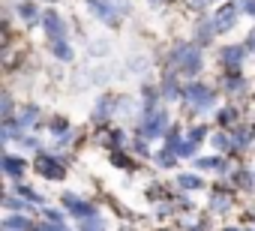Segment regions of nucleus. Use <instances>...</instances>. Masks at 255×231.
I'll list each match as a JSON object with an SVG mask.
<instances>
[{
  "label": "nucleus",
  "mask_w": 255,
  "mask_h": 231,
  "mask_svg": "<svg viewBox=\"0 0 255 231\" xmlns=\"http://www.w3.org/2000/svg\"><path fill=\"white\" fill-rule=\"evenodd\" d=\"M234 18H237V3H225V6L216 12V18H213V33H225V30H231Z\"/></svg>",
  "instance_id": "1"
},
{
  "label": "nucleus",
  "mask_w": 255,
  "mask_h": 231,
  "mask_svg": "<svg viewBox=\"0 0 255 231\" xmlns=\"http://www.w3.org/2000/svg\"><path fill=\"white\" fill-rule=\"evenodd\" d=\"M36 171H39L42 177H51V180H60V177H63V168H60L54 159H48V156H42V159H39Z\"/></svg>",
  "instance_id": "2"
},
{
  "label": "nucleus",
  "mask_w": 255,
  "mask_h": 231,
  "mask_svg": "<svg viewBox=\"0 0 255 231\" xmlns=\"http://www.w3.org/2000/svg\"><path fill=\"white\" fill-rule=\"evenodd\" d=\"M63 201H66V207H69V210H72L78 219H90V216H93V207H90L87 201H81V198H72V195H66Z\"/></svg>",
  "instance_id": "3"
},
{
  "label": "nucleus",
  "mask_w": 255,
  "mask_h": 231,
  "mask_svg": "<svg viewBox=\"0 0 255 231\" xmlns=\"http://www.w3.org/2000/svg\"><path fill=\"white\" fill-rule=\"evenodd\" d=\"M186 93H189V102H195L198 108H204V105H210V102H213V93H210L207 87H201V84H195V87H189Z\"/></svg>",
  "instance_id": "4"
},
{
  "label": "nucleus",
  "mask_w": 255,
  "mask_h": 231,
  "mask_svg": "<svg viewBox=\"0 0 255 231\" xmlns=\"http://www.w3.org/2000/svg\"><path fill=\"white\" fill-rule=\"evenodd\" d=\"M45 30H48V36H51L54 42H60V39H63V24H60V18H57L54 12H48V15H45Z\"/></svg>",
  "instance_id": "5"
},
{
  "label": "nucleus",
  "mask_w": 255,
  "mask_h": 231,
  "mask_svg": "<svg viewBox=\"0 0 255 231\" xmlns=\"http://www.w3.org/2000/svg\"><path fill=\"white\" fill-rule=\"evenodd\" d=\"M219 57H222V63H225L228 69H237V66H240V60H243V48H240V45H234V48H225Z\"/></svg>",
  "instance_id": "6"
},
{
  "label": "nucleus",
  "mask_w": 255,
  "mask_h": 231,
  "mask_svg": "<svg viewBox=\"0 0 255 231\" xmlns=\"http://www.w3.org/2000/svg\"><path fill=\"white\" fill-rule=\"evenodd\" d=\"M162 126H165V117H162L159 111H153L150 117H147V126H141V132H144V135H156Z\"/></svg>",
  "instance_id": "7"
},
{
  "label": "nucleus",
  "mask_w": 255,
  "mask_h": 231,
  "mask_svg": "<svg viewBox=\"0 0 255 231\" xmlns=\"http://www.w3.org/2000/svg\"><path fill=\"white\" fill-rule=\"evenodd\" d=\"M3 168H6V174H21V171H24V159L6 156V159H3Z\"/></svg>",
  "instance_id": "8"
},
{
  "label": "nucleus",
  "mask_w": 255,
  "mask_h": 231,
  "mask_svg": "<svg viewBox=\"0 0 255 231\" xmlns=\"http://www.w3.org/2000/svg\"><path fill=\"white\" fill-rule=\"evenodd\" d=\"M90 6H93V12H99V15H102L108 24H117V21H114V12H111L105 3H99V0H90Z\"/></svg>",
  "instance_id": "9"
},
{
  "label": "nucleus",
  "mask_w": 255,
  "mask_h": 231,
  "mask_svg": "<svg viewBox=\"0 0 255 231\" xmlns=\"http://www.w3.org/2000/svg\"><path fill=\"white\" fill-rule=\"evenodd\" d=\"M6 225H9V228H21V231H36V225H30L27 219H18V216H9Z\"/></svg>",
  "instance_id": "10"
},
{
  "label": "nucleus",
  "mask_w": 255,
  "mask_h": 231,
  "mask_svg": "<svg viewBox=\"0 0 255 231\" xmlns=\"http://www.w3.org/2000/svg\"><path fill=\"white\" fill-rule=\"evenodd\" d=\"M54 54H57L60 60H69V57H72V51L66 48V42H63V39H60V42H54Z\"/></svg>",
  "instance_id": "11"
},
{
  "label": "nucleus",
  "mask_w": 255,
  "mask_h": 231,
  "mask_svg": "<svg viewBox=\"0 0 255 231\" xmlns=\"http://www.w3.org/2000/svg\"><path fill=\"white\" fill-rule=\"evenodd\" d=\"M180 186H186V189H198V186H201V180H198V177H192V174H183V177H180Z\"/></svg>",
  "instance_id": "12"
},
{
  "label": "nucleus",
  "mask_w": 255,
  "mask_h": 231,
  "mask_svg": "<svg viewBox=\"0 0 255 231\" xmlns=\"http://www.w3.org/2000/svg\"><path fill=\"white\" fill-rule=\"evenodd\" d=\"M219 123H225V126L234 123V108H222V111H219Z\"/></svg>",
  "instance_id": "13"
},
{
  "label": "nucleus",
  "mask_w": 255,
  "mask_h": 231,
  "mask_svg": "<svg viewBox=\"0 0 255 231\" xmlns=\"http://www.w3.org/2000/svg\"><path fill=\"white\" fill-rule=\"evenodd\" d=\"M198 165H201V168H216V171H219V168H222V159H201Z\"/></svg>",
  "instance_id": "14"
},
{
  "label": "nucleus",
  "mask_w": 255,
  "mask_h": 231,
  "mask_svg": "<svg viewBox=\"0 0 255 231\" xmlns=\"http://www.w3.org/2000/svg\"><path fill=\"white\" fill-rule=\"evenodd\" d=\"M108 108H111V99H102V105L96 108V117H99V120H105V111H108Z\"/></svg>",
  "instance_id": "15"
},
{
  "label": "nucleus",
  "mask_w": 255,
  "mask_h": 231,
  "mask_svg": "<svg viewBox=\"0 0 255 231\" xmlns=\"http://www.w3.org/2000/svg\"><path fill=\"white\" fill-rule=\"evenodd\" d=\"M45 219H48V222H54V225H60V222H63V216H60L57 210H45Z\"/></svg>",
  "instance_id": "16"
},
{
  "label": "nucleus",
  "mask_w": 255,
  "mask_h": 231,
  "mask_svg": "<svg viewBox=\"0 0 255 231\" xmlns=\"http://www.w3.org/2000/svg\"><path fill=\"white\" fill-rule=\"evenodd\" d=\"M33 114H36V108H27V111H21V123H33Z\"/></svg>",
  "instance_id": "17"
},
{
  "label": "nucleus",
  "mask_w": 255,
  "mask_h": 231,
  "mask_svg": "<svg viewBox=\"0 0 255 231\" xmlns=\"http://www.w3.org/2000/svg\"><path fill=\"white\" fill-rule=\"evenodd\" d=\"M18 192H21V195H27V198H30V201H36V192H33V189H30V186H21V189H18Z\"/></svg>",
  "instance_id": "18"
},
{
  "label": "nucleus",
  "mask_w": 255,
  "mask_h": 231,
  "mask_svg": "<svg viewBox=\"0 0 255 231\" xmlns=\"http://www.w3.org/2000/svg\"><path fill=\"white\" fill-rule=\"evenodd\" d=\"M240 9H246V12H255V0H243V3H240Z\"/></svg>",
  "instance_id": "19"
},
{
  "label": "nucleus",
  "mask_w": 255,
  "mask_h": 231,
  "mask_svg": "<svg viewBox=\"0 0 255 231\" xmlns=\"http://www.w3.org/2000/svg\"><path fill=\"white\" fill-rule=\"evenodd\" d=\"M21 15H27V18H33V15H36V9H33V6H21Z\"/></svg>",
  "instance_id": "20"
},
{
  "label": "nucleus",
  "mask_w": 255,
  "mask_h": 231,
  "mask_svg": "<svg viewBox=\"0 0 255 231\" xmlns=\"http://www.w3.org/2000/svg\"><path fill=\"white\" fill-rule=\"evenodd\" d=\"M246 45H249V48H255V30L249 33V39H246Z\"/></svg>",
  "instance_id": "21"
}]
</instances>
